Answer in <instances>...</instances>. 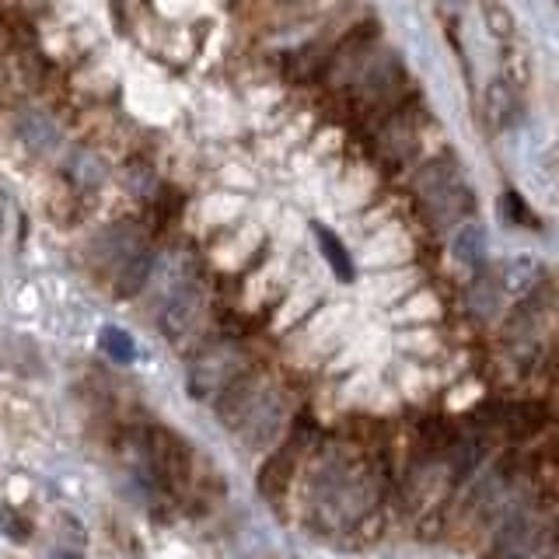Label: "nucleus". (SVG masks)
<instances>
[{
  "mask_svg": "<svg viewBox=\"0 0 559 559\" xmlns=\"http://www.w3.org/2000/svg\"><path fill=\"white\" fill-rule=\"evenodd\" d=\"M144 458L147 469H151L154 483L165 486V490H175L189 479V448L172 434V430H151L144 441Z\"/></svg>",
  "mask_w": 559,
  "mask_h": 559,
  "instance_id": "1",
  "label": "nucleus"
},
{
  "mask_svg": "<svg viewBox=\"0 0 559 559\" xmlns=\"http://www.w3.org/2000/svg\"><path fill=\"white\" fill-rule=\"evenodd\" d=\"M249 371V360L235 350V346H224V350H210L203 353L200 360L189 371V392L196 399H210V395H221L224 388L231 385L235 378Z\"/></svg>",
  "mask_w": 559,
  "mask_h": 559,
  "instance_id": "2",
  "label": "nucleus"
},
{
  "mask_svg": "<svg viewBox=\"0 0 559 559\" xmlns=\"http://www.w3.org/2000/svg\"><path fill=\"white\" fill-rule=\"evenodd\" d=\"M266 392H270V388L263 385V378H259V374H252V371H245L242 378H235V381H231V385L224 388V392L214 399V402H217V420H221L224 427L238 430L245 420H249L252 409H256L259 402H263Z\"/></svg>",
  "mask_w": 559,
  "mask_h": 559,
  "instance_id": "3",
  "label": "nucleus"
},
{
  "mask_svg": "<svg viewBox=\"0 0 559 559\" xmlns=\"http://www.w3.org/2000/svg\"><path fill=\"white\" fill-rule=\"evenodd\" d=\"M283 423H287V399L270 388V392L263 395V402L252 409L249 420L238 430L245 434V444H249V448H266V444H273L283 434Z\"/></svg>",
  "mask_w": 559,
  "mask_h": 559,
  "instance_id": "4",
  "label": "nucleus"
},
{
  "mask_svg": "<svg viewBox=\"0 0 559 559\" xmlns=\"http://www.w3.org/2000/svg\"><path fill=\"white\" fill-rule=\"evenodd\" d=\"M200 287L196 283H182V287L172 290V297L165 301V308H161V332H165L168 339H182L189 329L196 325V318H200Z\"/></svg>",
  "mask_w": 559,
  "mask_h": 559,
  "instance_id": "5",
  "label": "nucleus"
},
{
  "mask_svg": "<svg viewBox=\"0 0 559 559\" xmlns=\"http://www.w3.org/2000/svg\"><path fill=\"white\" fill-rule=\"evenodd\" d=\"M304 437H294V441L287 444L283 451L270 458V462L259 469V490H263L266 500H277L280 493H287V483H290V472H294V462H297V448H301Z\"/></svg>",
  "mask_w": 559,
  "mask_h": 559,
  "instance_id": "6",
  "label": "nucleus"
},
{
  "mask_svg": "<svg viewBox=\"0 0 559 559\" xmlns=\"http://www.w3.org/2000/svg\"><path fill=\"white\" fill-rule=\"evenodd\" d=\"M483 462H486L483 437H455V444L448 448V483L462 486Z\"/></svg>",
  "mask_w": 559,
  "mask_h": 559,
  "instance_id": "7",
  "label": "nucleus"
},
{
  "mask_svg": "<svg viewBox=\"0 0 559 559\" xmlns=\"http://www.w3.org/2000/svg\"><path fill=\"white\" fill-rule=\"evenodd\" d=\"M486 119H490L493 130H514L521 119L518 88H511L507 81L490 84V91H486Z\"/></svg>",
  "mask_w": 559,
  "mask_h": 559,
  "instance_id": "8",
  "label": "nucleus"
},
{
  "mask_svg": "<svg viewBox=\"0 0 559 559\" xmlns=\"http://www.w3.org/2000/svg\"><path fill=\"white\" fill-rule=\"evenodd\" d=\"M542 280V263L535 256H514L504 266V277H500V290L507 297H528Z\"/></svg>",
  "mask_w": 559,
  "mask_h": 559,
  "instance_id": "9",
  "label": "nucleus"
},
{
  "mask_svg": "<svg viewBox=\"0 0 559 559\" xmlns=\"http://www.w3.org/2000/svg\"><path fill=\"white\" fill-rule=\"evenodd\" d=\"M451 256L462 266H469V270H479L486 259L483 228H479V224H462V228H455V235H451Z\"/></svg>",
  "mask_w": 559,
  "mask_h": 559,
  "instance_id": "10",
  "label": "nucleus"
},
{
  "mask_svg": "<svg viewBox=\"0 0 559 559\" xmlns=\"http://www.w3.org/2000/svg\"><path fill=\"white\" fill-rule=\"evenodd\" d=\"M311 231H315L318 249H322L325 263L332 266V273H336V277L343 280V283H350L353 277H357V270H353V259H350V252L343 249V242H339V238L332 235L325 224H311Z\"/></svg>",
  "mask_w": 559,
  "mask_h": 559,
  "instance_id": "11",
  "label": "nucleus"
},
{
  "mask_svg": "<svg viewBox=\"0 0 559 559\" xmlns=\"http://www.w3.org/2000/svg\"><path fill=\"white\" fill-rule=\"evenodd\" d=\"M151 266H154L151 252H137V256L126 259L123 270H119V280H116V290H119V294H123V297H133V294H137V290L147 283V277H151Z\"/></svg>",
  "mask_w": 559,
  "mask_h": 559,
  "instance_id": "12",
  "label": "nucleus"
},
{
  "mask_svg": "<svg viewBox=\"0 0 559 559\" xmlns=\"http://www.w3.org/2000/svg\"><path fill=\"white\" fill-rule=\"evenodd\" d=\"M539 423H542V413H535L532 406H511V409H504V416H500V427H504V434L514 437V441L532 437L535 430H539Z\"/></svg>",
  "mask_w": 559,
  "mask_h": 559,
  "instance_id": "13",
  "label": "nucleus"
},
{
  "mask_svg": "<svg viewBox=\"0 0 559 559\" xmlns=\"http://www.w3.org/2000/svg\"><path fill=\"white\" fill-rule=\"evenodd\" d=\"M98 343H102V350L109 353L116 364H133V360H137V343H133V336L123 329H116V325H105Z\"/></svg>",
  "mask_w": 559,
  "mask_h": 559,
  "instance_id": "14",
  "label": "nucleus"
},
{
  "mask_svg": "<svg viewBox=\"0 0 559 559\" xmlns=\"http://www.w3.org/2000/svg\"><path fill=\"white\" fill-rule=\"evenodd\" d=\"M21 137H25V144H32L35 151H49V147L60 140V133H56V126L49 123L46 116L32 112V116L21 119Z\"/></svg>",
  "mask_w": 559,
  "mask_h": 559,
  "instance_id": "15",
  "label": "nucleus"
},
{
  "mask_svg": "<svg viewBox=\"0 0 559 559\" xmlns=\"http://www.w3.org/2000/svg\"><path fill=\"white\" fill-rule=\"evenodd\" d=\"M483 21L486 28H490V35H497V39H514V32H518V25H514L511 11H507L500 0H483Z\"/></svg>",
  "mask_w": 559,
  "mask_h": 559,
  "instance_id": "16",
  "label": "nucleus"
},
{
  "mask_svg": "<svg viewBox=\"0 0 559 559\" xmlns=\"http://www.w3.org/2000/svg\"><path fill=\"white\" fill-rule=\"evenodd\" d=\"M504 74H507V84L518 91L532 81V67H528L525 49H511V53H504Z\"/></svg>",
  "mask_w": 559,
  "mask_h": 559,
  "instance_id": "17",
  "label": "nucleus"
},
{
  "mask_svg": "<svg viewBox=\"0 0 559 559\" xmlns=\"http://www.w3.org/2000/svg\"><path fill=\"white\" fill-rule=\"evenodd\" d=\"M500 203H504V217L511 224H525V228H535V224H539L532 217V210H528V203L521 200L518 193H504V200H500Z\"/></svg>",
  "mask_w": 559,
  "mask_h": 559,
  "instance_id": "18",
  "label": "nucleus"
},
{
  "mask_svg": "<svg viewBox=\"0 0 559 559\" xmlns=\"http://www.w3.org/2000/svg\"><path fill=\"white\" fill-rule=\"evenodd\" d=\"M472 308H476L479 315H486V318L497 311V290H493L490 280H483V283H476V287H472Z\"/></svg>",
  "mask_w": 559,
  "mask_h": 559,
  "instance_id": "19",
  "label": "nucleus"
},
{
  "mask_svg": "<svg viewBox=\"0 0 559 559\" xmlns=\"http://www.w3.org/2000/svg\"><path fill=\"white\" fill-rule=\"evenodd\" d=\"M0 224H4V196H0Z\"/></svg>",
  "mask_w": 559,
  "mask_h": 559,
  "instance_id": "20",
  "label": "nucleus"
},
{
  "mask_svg": "<svg viewBox=\"0 0 559 559\" xmlns=\"http://www.w3.org/2000/svg\"><path fill=\"white\" fill-rule=\"evenodd\" d=\"M507 559H528L525 553H511V556H507Z\"/></svg>",
  "mask_w": 559,
  "mask_h": 559,
  "instance_id": "21",
  "label": "nucleus"
},
{
  "mask_svg": "<svg viewBox=\"0 0 559 559\" xmlns=\"http://www.w3.org/2000/svg\"><path fill=\"white\" fill-rule=\"evenodd\" d=\"M60 559H81V556H74V553H63Z\"/></svg>",
  "mask_w": 559,
  "mask_h": 559,
  "instance_id": "22",
  "label": "nucleus"
}]
</instances>
